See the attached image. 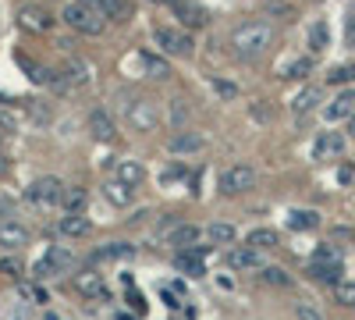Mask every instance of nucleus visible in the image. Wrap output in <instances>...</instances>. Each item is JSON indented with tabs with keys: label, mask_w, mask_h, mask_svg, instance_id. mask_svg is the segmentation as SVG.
Wrapping results in <instances>:
<instances>
[{
	"label": "nucleus",
	"mask_w": 355,
	"mask_h": 320,
	"mask_svg": "<svg viewBox=\"0 0 355 320\" xmlns=\"http://www.w3.org/2000/svg\"><path fill=\"white\" fill-rule=\"evenodd\" d=\"M245 246H252V249H274L277 246V231L274 228H252L249 235H245Z\"/></svg>",
	"instance_id": "25"
},
{
	"label": "nucleus",
	"mask_w": 355,
	"mask_h": 320,
	"mask_svg": "<svg viewBox=\"0 0 355 320\" xmlns=\"http://www.w3.org/2000/svg\"><path fill=\"white\" fill-rule=\"evenodd\" d=\"M202 253H206V246H196V249H182V253L174 256V267H178V271H185V274H192V278H202V274H206Z\"/></svg>",
	"instance_id": "14"
},
{
	"label": "nucleus",
	"mask_w": 355,
	"mask_h": 320,
	"mask_svg": "<svg viewBox=\"0 0 355 320\" xmlns=\"http://www.w3.org/2000/svg\"><path fill=\"white\" fill-rule=\"evenodd\" d=\"M82 4H89L93 11H100L103 18H114V22L125 18V0H82Z\"/></svg>",
	"instance_id": "28"
},
{
	"label": "nucleus",
	"mask_w": 355,
	"mask_h": 320,
	"mask_svg": "<svg viewBox=\"0 0 355 320\" xmlns=\"http://www.w3.org/2000/svg\"><path fill=\"white\" fill-rule=\"evenodd\" d=\"M334 299H338L341 306H355V285H352V281H338V285H334Z\"/></svg>",
	"instance_id": "37"
},
{
	"label": "nucleus",
	"mask_w": 355,
	"mask_h": 320,
	"mask_svg": "<svg viewBox=\"0 0 355 320\" xmlns=\"http://www.w3.org/2000/svg\"><path fill=\"white\" fill-rule=\"evenodd\" d=\"M234 235H239V231H234V224H224V221H217V224L206 228V239H210L214 246H227V242H234Z\"/></svg>",
	"instance_id": "30"
},
{
	"label": "nucleus",
	"mask_w": 355,
	"mask_h": 320,
	"mask_svg": "<svg viewBox=\"0 0 355 320\" xmlns=\"http://www.w3.org/2000/svg\"><path fill=\"white\" fill-rule=\"evenodd\" d=\"M259 281H263V285H274V288H288V285H291L288 271H281V267H270V264H266V267L259 271Z\"/></svg>",
	"instance_id": "33"
},
{
	"label": "nucleus",
	"mask_w": 355,
	"mask_h": 320,
	"mask_svg": "<svg viewBox=\"0 0 355 320\" xmlns=\"http://www.w3.org/2000/svg\"><path fill=\"white\" fill-rule=\"evenodd\" d=\"M61 196H64V182L53 178V174H43V178H36L25 189V199L33 207H53V203H61Z\"/></svg>",
	"instance_id": "4"
},
{
	"label": "nucleus",
	"mask_w": 355,
	"mask_h": 320,
	"mask_svg": "<svg viewBox=\"0 0 355 320\" xmlns=\"http://www.w3.org/2000/svg\"><path fill=\"white\" fill-rule=\"evenodd\" d=\"M85 189L82 185H64V196H61V207L68 210V214H82L85 210Z\"/></svg>",
	"instance_id": "26"
},
{
	"label": "nucleus",
	"mask_w": 355,
	"mask_h": 320,
	"mask_svg": "<svg viewBox=\"0 0 355 320\" xmlns=\"http://www.w3.org/2000/svg\"><path fill=\"white\" fill-rule=\"evenodd\" d=\"M125 121H128V128H135V132H157L160 110H157L153 100L132 96V100H125Z\"/></svg>",
	"instance_id": "2"
},
{
	"label": "nucleus",
	"mask_w": 355,
	"mask_h": 320,
	"mask_svg": "<svg viewBox=\"0 0 355 320\" xmlns=\"http://www.w3.org/2000/svg\"><path fill=\"white\" fill-rule=\"evenodd\" d=\"M71 285H75L78 296H89V299H107L110 296V288H107V281H103L100 271H78Z\"/></svg>",
	"instance_id": "8"
},
{
	"label": "nucleus",
	"mask_w": 355,
	"mask_h": 320,
	"mask_svg": "<svg viewBox=\"0 0 355 320\" xmlns=\"http://www.w3.org/2000/svg\"><path fill=\"white\" fill-rule=\"evenodd\" d=\"M142 65H146V71H150L153 78H171V65L164 61V57H157V53H150V50H146V53H142Z\"/></svg>",
	"instance_id": "32"
},
{
	"label": "nucleus",
	"mask_w": 355,
	"mask_h": 320,
	"mask_svg": "<svg viewBox=\"0 0 355 320\" xmlns=\"http://www.w3.org/2000/svg\"><path fill=\"white\" fill-rule=\"evenodd\" d=\"M270 43H274V28L266 22H245L231 33V50L242 61H256L259 53L270 50Z\"/></svg>",
	"instance_id": "1"
},
{
	"label": "nucleus",
	"mask_w": 355,
	"mask_h": 320,
	"mask_svg": "<svg viewBox=\"0 0 355 320\" xmlns=\"http://www.w3.org/2000/svg\"><path fill=\"white\" fill-rule=\"evenodd\" d=\"M313 260H316V264H341V253H338L334 246H320V249L313 253Z\"/></svg>",
	"instance_id": "41"
},
{
	"label": "nucleus",
	"mask_w": 355,
	"mask_h": 320,
	"mask_svg": "<svg viewBox=\"0 0 355 320\" xmlns=\"http://www.w3.org/2000/svg\"><path fill=\"white\" fill-rule=\"evenodd\" d=\"M103 196L114 203V207H128V203H132V196H135V189L114 178V182H107V185H103Z\"/></svg>",
	"instance_id": "24"
},
{
	"label": "nucleus",
	"mask_w": 355,
	"mask_h": 320,
	"mask_svg": "<svg viewBox=\"0 0 355 320\" xmlns=\"http://www.w3.org/2000/svg\"><path fill=\"white\" fill-rule=\"evenodd\" d=\"M320 100H323V90H320V85H306L302 93H295V100H291V110H295V114H309V110H313Z\"/></svg>",
	"instance_id": "23"
},
{
	"label": "nucleus",
	"mask_w": 355,
	"mask_h": 320,
	"mask_svg": "<svg viewBox=\"0 0 355 320\" xmlns=\"http://www.w3.org/2000/svg\"><path fill=\"white\" fill-rule=\"evenodd\" d=\"M295 317H299V320H327L313 299H299V303H295Z\"/></svg>",
	"instance_id": "36"
},
{
	"label": "nucleus",
	"mask_w": 355,
	"mask_h": 320,
	"mask_svg": "<svg viewBox=\"0 0 355 320\" xmlns=\"http://www.w3.org/2000/svg\"><path fill=\"white\" fill-rule=\"evenodd\" d=\"M0 132H4V135H15V132H18V118H15V110H0Z\"/></svg>",
	"instance_id": "42"
},
{
	"label": "nucleus",
	"mask_w": 355,
	"mask_h": 320,
	"mask_svg": "<svg viewBox=\"0 0 355 320\" xmlns=\"http://www.w3.org/2000/svg\"><path fill=\"white\" fill-rule=\"evenodd\" d=\"M8 174H11V164H8L4 153H0V178H8Z\"/></svg>",
	"instance_id": "46"
},
{
	"label": "nucleus",
	"mask_w": 355,
	"mask_h": 320,
	"mask_svg": "<svg viewBox=\"0 0 355 320\" xmlns=\"http://www.w3.org/2000/svg\"><path fill=\"white\" fill-rule=\"evenodd\" d=\"M345 40H348V47H355V11H352L348 22H345Z\"/></svg>",
	"instance_id": "45"
},
{
	"label": "nucleus",
	"mask_w": 355,
	"mask_h": 320,
	"mask_svg": "<svg viewBox=\"0 0 355 320\" xmlns=\"http://www.w3.org/2000/svg\"><path fill=\"white\" fill-rule=\"evenodd\" d=\"M153 4H171V8H174V4H178V0H153Z\"/></svg>",
	"instance_id": "50"
},
{
	"label": "nucleus",
	"mask_w": 355,
	"mask_h": 320,
	"mask_svg": "<svg viewBox=\"0 0 355 320\" xmlns=\"http://www.w3.org/2000/svg\"><path fill=\"white\" fill-rule=\"evenodd\" d=\"M323 114H327V121H341V118H352L355 114V90H341L327 107H323Z\"/></svg>",
	"instance_id": "15"
},
{
	"label": "nucleus",
	"mask_w": 355,
	"mask_h": 320,
	"mask_svg": "<svg viewBox=\"0 0 355 320\" xmlns=\"http://www.w3.org/2000/svg\"><path fill=\"white\" fill-rule=\"evenodd\" d=\"M345 153V135L341 132H320L313 142V160H334Z\"/></svg>",
	"instance_id": "10"
},
{
	"label": "nucleus",
	"mask_w": 355,
	"mask_h": 320,
	"mask_svg": "<svg viewBox=\"0 0 355 320\" xmlns=\"http://www.w3.org/2000/svg\"><path fill=\"white\" fill-rule=\"evenodd\" d=\"M89 132H93L100 142H114L117 139V125L110 121V114L103 107H96L93 114H89Z\"/></svg>",
	"instance_id": "16"
},
{
	"label": "nucleus",
	"mask_w": 355,
	"mask_h": 320,
	"mask_svg": "<svg viewBox=\"0 0 355 320\" xmlns=\"http://www.w3.org/2000/svg\"><path fill=\"white\" fill-rule=\"evenodd\" d=\"M68 267H71V249H64V246H50L33 271H36V281H43V278H64Z\"/></svg>",
	"instance_id": "7"
},
{
	"label": "nucleus",
	"mask_w": 355,
	"mask_h": 320,
	"mask_svg": "<svg viewBox=\"0 0 355 320\" xmlns=\"http://www.w3.org/2000/svg\"><path fill=\"white\" fill-rule=\"evenodd\" d=\"M11 320H21V317H11Z\"/></svg>",
	"instance_id": "52"
},
{
	"label": "nucleus",
	"mask_w": 355,
	"mask_h": 320,
	"mask_svg": "<svg viewBox=\"0 0 355 320\" xmlns=\"http://www.w3.org/2000/svg\"><path fill=\"white\" fill-rule=\"evenodd\" d=\"M348 132L355 135V114H352V118H348Z\"/></svg>",
	"instance_id": "49"
},
{
	"label": "nucleus",
	"mask_w": 355,
	"mask_h": 320,
	"mask_svg": "<svg viewBox=\"0 0 355 320\" xmlns=\"http://www.w3.org/2000/svg\"><path fill=\"white\" fill-rule=\"evenodd\" d=\"M8 210H11V203H8V199H0V214H8Z\"/></svg>",
	"instance_id": "47"
},
{
	"label": "nucleus",
	"mask_w": 355,
	"mask_h": 320,
	"mask_svg": "<svg viewBox=\"0 0 355 320\" xmlns=\"http://www.w3.org/2000/svg\"><path fill=\"white\" fill-rule=\"evenodd\" d=\"M313 71V57H299V61H291L284 71H281V78H306Z\"/></svg>",
	"instance_id": "35"
},
{
	"label": "nucleus",
	"mask_w": 355,
	"mask_h": 320,
	"mask_svg": "<svg viewBox=\"0 0 355 320\" xmlns=\"http://www.w3.org/2000/svg\"><path fill=\"white\" fill-rule=\"evenodd\" d=\"M117 320H135V317H128V313H121V317H117Z\"/></svg>",
	"instance_id": "51"
},
{
	"label": "nucleus",
	"mask_w": 355,
	"mask_h": 320,
	"mask_svg": "<svg viewBox=\"0 0 355 320\" xmlns=\"http://www.w3.org/2000/svg\"><path fill=\"white\" fill-rule=\"evenodd\" d=\"M114 178L135 189V185H142V178H146V167H142L139 160H117V167H114Z\"/></svg>",
	"instance_id": "20"
},
{
	"label": "nucleus",
	"mask_w": 355,
	"mask_h": 320,
	"mask_svg": "<svg viewBox=\"0 0 355 320\" xmlns=\"http://www.w3.org/2000/svg\"><path fill=\"white\" fill-rule=\"evenodd\" d=\"M210 85H214V93H217V96H224V100H234V96H239V85H234V82L210 78Z\"/></svg>",
	"instance_id": "40"
},
{
	"label": "nucleus",
	"mask_w": 355,
	"mask_h": 320,
	"mask_svg": "<svg viewBox=\"0 0 355 320\" xmlns=\"http://www.w3.org/2000/svg\"><path fill=\"white\" fill-rule=\"evenodd\" d=\"M132 256H135V246L132 242H107V246H100L93 253L96 264H107V260H132Z\"/></svg>",
	"instance_id": "21"
},
{
	"label": "nucleus",
	"mask_w": 355,
	"mask_h": 320,
	"mask_svg": "<svg viewBox=\"0 0 355 320\" xmlns=\"http://www.w3.org/2000/svg\"><path fill=\"white\" fill-rule=\"evenodd\" d=\"M288 228L291 231H313V228H320V214L316 210H291L288 214Z\"/></svg>",
	"instance_id": "27"
},
{
	"label": "nucleus",
	"mask_w": 355,
	"mask_h": 320,
	"mask_svg": "<svg viewBox=\"0 0 355 320\" xmlns=\"http://www.w3.org/2000/svg\"><path fill=\"white\" fill-rule=\"evenodd\" d=\"M352 78H355V65H341V68L327 71V82H331V85H345V82H352Z\"/></svg>",
	"instance_id": "39"
},
{
	"label": "nucleus",
	"mask_w": 355,
	"mask_h": 320,
	"mask_svg": "<svg viewBox=\"0 0 355 320\" xmlns=\"http://www.w3.org/2000/svg\"><path fill=\"white\" fill-rule=\"evenodd\" d=\"M167 239H171V246H178V253H182V249H196V242H199V228H196V224H178Z\"/></svg>",
	"instance_id": "22"
},
{
	"label": "nucleus",
	"mask_w": 355,
	"mask_h": 320,
	"mask_svg": "<svg viewBox=\"0 0 355 320\" xmlns=\"http://www.w3.org/2000/svg\"><path fill=\"white\" fill-rule=\"evenodd\" d=\"M18 296H21V299H28V303H40V306H43V303H50L46 288H43V285H33V281H21V285H18Z\"/></svg>",
	"instance_id": "34"
},
{
	"label": "nucleus",
	"mask_w": 355,
	"mask_h": 320,
	"mask_svg": "<svg viewBox=\"0 0 355 320\" xmlns=\"http://www.w3.org/2000/svg\"><path fill=\"white\" fill-rule=\"evenodd\" d=\"M227 267H234V271H263L266 264H263V253L259 249L242 246V249H231L227 253Z\"/></svg>",
	"instance_id": "13"
},
{
	"label": "nucleus",
	"mask_w": 355,
	"mask_h": 320,
	"mask_svg": "<svg viewBox=\"0 0 355 320\" xmlns=\"http://www.w3.org/2000/svg\"><path fill=\"white\" fill-rule=\"evenodd\" d=\"M153 43H157L164 53H171V57H189L192 47H196L185 28H167V25L153 28Z\"/></svg>",
	"instance_id": "6"
},
{
	"label": "nucleus",
	"mask_w": 355,
	"mask_h": 320,
	"mask_svg": "<svg viewBox=\"0 0 355 320\" xmlns=\"http://www.w3.org/2000/svg\"><path fill=\"white\" fill-rule=\"evenodd\" d=\"M0 274H11V278H18V274H21L18 256H4V260H0Z\"/></svg>",
	"instance_id": "43"
},
{
	"label": "nucleus",
	"mask_w": 355,
	"mask_h": 320,
	"mask_svg": "<svg viewBox=\"0 0 355 320\" xmlns=\"http://www.w3.org/2000/svg\"><path fill=\"white\" fill-rule=\"evenodd\" d=\"M309 278H316V281H327V285H338L341 281V264H309Z\"/></svg>",
	"instance_id": "29"
},
{
	"label": "nucleus",
	"mask_w": 355,
	"mask_h": 320,
	"mask_svg": "<svg viewBox=\"0 0 355 320\" xmlns=\"http://www.w3.org/2000/svg\"><path fill=\"white\" fill-rule=\"evenodd\" d=\"M202 146H206V139L196 135V132H174L171 142H167V150H171V153H199Z\"/></svg>",
	"instance_id": "19"
},
{
	"label": "nucleus",
	"mask_w": 355,
	"mask_h": 320,
	"mask_svg": "<svg viewBox=\"0 0 355 320\" xmlns=\"http://www.w3.org/2000/svg\"><path fill=\"white\" fill-rule=\"evenodd\" d=\"M327 43H331L327 22H316V25L309 28V50H313V53H323V50H327Z\"/></svg>",
	"instance_id": "31"
},
{
	"label": "nucleus",
	"mask_w": 355,
	"mask_h": 320,
	"mask_svg": "<svg viewBox=\"0 0 355 320\" xmlns=\"http://www.w3.org/2000/svg\"><path fill=\"white\" fill-rule=\"evenodd\" d=\"M338 182H341V185H352V182H355V164H341V167H338Z\"/></svg>",
	"instance_id": "44"
},
{
	"label": "nucleus",
	"mask_w": 355,
	"mask_h": 320,
	"mask_svg": "<svg viewBox=\"0 0 355 320\" xmlns=\"http://www.w3.org/2000/svg\"><path fill=\"white\" fill-rule=\"evenodd\" d=\"M64 22L75 28V33H82V36H100L103 25H107V18H103L100 11H93L89 4H82V0L64 8Z\"/></svg>",
	"instance_id": "3"
},
{
	"label": "nucleus",
	"mask_w": 355,
	"mask_h": 320,
	"mask_svg": "<svg viewBox=\"0 0 355 320\" xmlns=\"http://www.w3.org/2000/svg\"><path fill=\"white\" fill-rule=\"evenodd\" d=\"M43 320H64V317H57V313H43Z\"/></svg>",
	"instance_id": "48"
},
{
	"label": "nucleus",
	"mask_w": 355,
	"mask_h": 320,
	"mask_svg": "<svg viewBox=\"0 0 355 320\" xmlns=\"http://www.w3.org/2000/svg\"><path fill=\"white\" fill-rule=\"evenodd\" d=\"M174 15L182 18L185 28H202L206 22H210V11H206L202 4H196V0H178V4H174Z\"/></svg>",
	"instance_id": "12"
},
{
	"label": "nucleus",
	"mask_w": 355,
	"mask_h": 320,
	"mask_svg": "<svg viewBox=\"0 0 355 320\" xmlns=\"http://www.w3.org/2000/svg\"><path fill=\"white\" fill-rule=\"evenodd\" d=\"M18 25L25 28V33H33V36H43V33H50L53 18L43 8H21L18 11Z\"/></svg>",
	"instance_id": "11"
},
{
	"label": "nucleus",
	"mask_w": 355,
	"mask_h": 320,
	"mask_svg": "<svg viewBox=\"0 0 355 320\" xmlns=\"http://www.w3.org/2000/svg\"><path fill=\"white\" fill-rule=\"evenodd\" d=\"M28 228L25 224H18V221H4L0 224V246L4 249H21V246H28Z\"/></svg>",
	"instance_id": "17"
},
{
	"label": "nucleus",
	"mask_w": 355,
	"mask_h": 320,
	"mask_svg": "<svg viewBox=\"0 0 355 320\" xmlns=\"http://www.w3.org/2000/svg\"><path fill=\"white\" fill-rule=\"evenodd\" d=\"M185 118H189V103L178 96V100H171V125L174 128H182L185 125Z\"/></svg>",
	"instance_id": "38"
},
{
	"label": "nucleus",
	"mask_w": 355,
	"mask_h": 320,
	"mask_svg": "<svg viewBox=\"0 0 355 320\" xmlns=\"http://www.w3.org/2000/svg\"><path fill=\"white\" fill-rule=\"evenodd\" d=\"M89 78H93V68H89L82 57H68L64 68H61V85L64 90H82V85H89Z\"/></svg>",
	"instance_id": "9"
},
{
	"label": "nucleus",
	"mask_w": 355,
	"mask_h": 320,
	"mask_svg": "<svg viewBox=\"0 0 355 320\" xmlns=\"http://www.w3.org/2000/svg\"><path fill=\"white\" fill-rule=\"evenodd\" d=\"M57 231H61V235H68V239H82V235H89V231H93V221L82 217V214H64L61 221H57Z\"/></svg>",
	"instance_id": "18"
},
{
	"label": "nucleus",
	"mask_w": 355,
	"mask_h": 320,
	"mask_svg": "<svg viewBox=\"0 0 355 320\" xmlns=\"http://www.w3.org/2000/svg\"><path fill=\"white\" fill-rule=\"evenodd\" d=\"M217 185H220L224 196H242V192L256 189V171H252L249 164H231V167H224V174H220Z\"/></svg>",
	"instance_id": "5"
}]
</instances>
